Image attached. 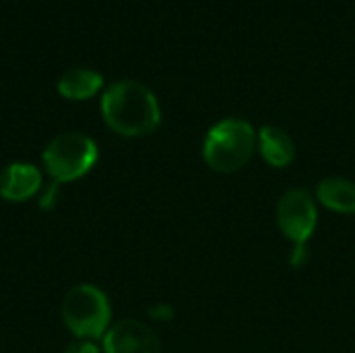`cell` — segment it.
<instances>
[{
	"label": "cell",
	"instance_id": "6da1fadb",
	"mask_svg": "<svg viewBox=\"0 0 355 353\" xmlns=\"http://www.w3.org/2000/svg\"><path fill=\"white\" fill-rule=\"evenodd\" d=\"M104 123L123 137H141L160 125V104L154 92L133 79H123L102 94Z\"/></svg>",
	"mask_w": 355,
	"mask_h": 353
},
{
	"label": "cell",
	"instance_id": "7a4b0ae2",
	"mask_svg": "<svg viewBox=\"0 0 355 353\" xmlns=\"http://www.w3.org/2000/svg\"><path fill=\"white\" fill-rule=\"evenodd\" d=\"M256 148L258 135L254 127L243 119L231 117L210 127L204 137L202 156L214 173L229 175L241 171L252 160Z\"/></svg>",
	"mask_w": 355,
	"mask_h": 353
},
{
	"label": "cell",
	"instance_id": "3957f363",
	"mask_svg": "<svg viewBox=\"0 0 355 353\" xmlns=\"http://www.w3.org/2000/svg\"><path fill=\"white\" fill-rule=\"evenodd\" d=\"M62 322L77 337L96 341L110 329V304L102 289L83 283L67 291L62 300Z\"/></svg>",
	"mask_w": 355,
	"mask_h": 353
},
{
	"label": "cell",
	"instance_id": "277c9868",
	"mask_svg": "<svg viewBox=\"0 0 355 353\" xmlns=\"http://www.w3.org/2000/svg\"><path fill=\"white\" fill-rule=\"evenodd\" d=\"M42 160L52 181L62 185L85 177L94 169L98 162V146L92 137L77 131L60 133L44 148Z\"/></svg>",
	"mask_w": 355,
	"mask_h": 353
},
{
	"label": "cell",
	"instance_id": "5b68a950",
	"mask_svg": "<svg viewBox=\"0 0 355 353\" xmlns=\"http://www.w3.org/2000/svg\"><path fill=\"white\" fill-rule=\"evenodd\" d=\"M277 225L289 241L295 246H306L318 227L314 198L300 187L285 191L277 204Z\"/></svg>",
	"mask_w": 355,
	"mask_h": 353
},
{
	"label": "cell",
	"instance_id": "8992f818",
	"mask_svg": "<svg viewBox=\"0 0 355 353\" xmlns=\"http://www.w3.org/2000/svg\"><path fill=\"white\" fill-rule=\"evenodd\" d=\"M104 353H160L162 345L152 327L141 320L125 318L112 325L102 337Z\"/></svg>",
	"mask_w": 355,
	"mask_h": 353
},
{
	"label": "cell",
	"instance_id": "52a82bcc",
	"mask_svg": "<svg viewBox=\"0 0 355 353\" xmlns=\"http://www.w3.org/2000/svg\"><path fill=\"white\" fill-rule=\"evenodd\" d=\"M42 187V173L27 162H12L0 173V196L8 202H25Z\"/></svg>",
	"mask_w": 355,
	"mask_h": 353
},
{
	"label": "cell",
	"instance_id": "ba28073f",
	"mask_svg": "<svg viewBox=\"0 0 355 353\" xmlns=\"http://www.w3.org/2000/svg\"><path fill=\"white\" fill-rule=\"evenodd\" d=\"M258 150L266 164L275 169H285L295 160L293 137L277 125H264L258 131Z\"/></svg>",
	"mask_w": 355,
	"mask_h": 353
},
{
	"label": "cell",
	"instance_id": "9c48e42d",
	"mask_svg": "<svg viewBox=\"0 0 355 353\" xmlns=\"http://www.w3.org/2000/svg\"><path fill=\"white\" fill-rule=\"evenodd\" d=\"M104 77L87 67H75L60 75L56 89L67 100H87L102 89Z\"/></svg>",
	"mask_w": 355,
	"mask_h": 353
},
{
	"label": "cell",
	"instance_id": "30bf717a",
	"mask_svg": "<svg viewBox=\"0 0 355 353\" xmlns=\"http://www.w3.org/2000/svg\"><path fill=\"white\" fill-rule=\"evenodd\" d=\"M316 200L339 214H355V183L343 177H327L316 187Z\"/></svg>",
	"mask_w": 355,
	"mask_h": 353
},
{
	"label": "cell",
	"instance_id": "8fae6325",
	"mask_svg": "<svg viewBox=\"0 0 355 353\" xmlns=\"http://www.w3.org/2000/svg\"><path fill=\"white\" fill-rule=\"evenodd\" d=\"M58 202H60V183L52 181L48 185V189H44V193L40 198V208L42 210H52V208L58 206Z\"/></svg>",
	"mask_w": 355,
	"mask_h": 353
},
{
	"label": "cell",
	"instance_id": "7c38bea8",
	"mask_svg": "<svg viewBox=\"0 0 355 353\" xmlns=\"http://www.w3.org/2000/svg\"><path fill=\"white\" fill-rule=\"evenodd\" d=\"M62 353H100V347L94 343V341H87V339H79L71 345L64 347Z\"/></svg>",
	"mask_w": 355,
	"mask_h": 353
},
{
	"label": "cell",
	"instance_id": "4fadbf2b",
	"mask_svg": "<svg viewBox=\"0 0 355 353\" xmlns=\"http://www.w3.org/2000/svg\"><path fill=\"white\" fill-rule=\"evenodd\" d=\"M289 260H291V264H293L295 268L304 266V264L308 262V248H306V246H295Z\"/></svg>",
	"mask_w": 355,
	"mask_h": 353
},
{
	"label": "cell",
	"instance_id": "5bb4252c",
	"mask_svg": "<svg viewBox=\"0 0 355 353\" xmlns=\"http://www.w3.org/2000/svg\"><path fill=\"white\" fill-rule=\"evenodd\" d=\"M150 316L156 318V320H171V318H173V308L160 304V306H156V308L150 310Z\"/></svg>",
	"mask_w": 355,
	"mask_h": 353
}]
</instances>
